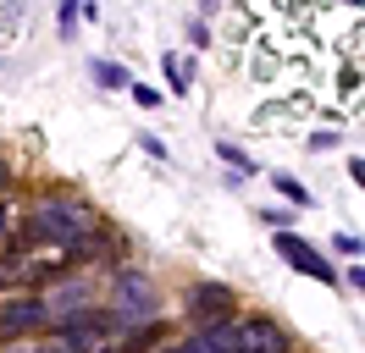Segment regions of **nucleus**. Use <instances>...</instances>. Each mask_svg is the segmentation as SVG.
I'll list each match as a JSON object with an SVG mask.
<instances>
[{"instance_id": "nucleus-7", "label": "nucleus", "mask_w": 365, "mask_h": 353, "mask_svg": "<svg viewBox=\"0 0 365 353\" xmlns=\"http://www.w3.org/2000/svg\"><path fill=\"white\" fill-rule=\"evenodd\" d=\"M160 66H166V83H172V94H182V88H188V66H182L178 56H166Z\"/></svg>"}, {"instance_id": "nucleus-6", "label": "nucleus", "mask_w": 365, "mask_h": 353, "mask_svg": "<svg viewBox=\"0 0 365 353\" xmlns=\"http://www.w3.org/2000/svg\"><path fill=\"white\" fill-rule=\"evenodd\" d=\"M45 276H61V265H28V260H0V293H17V287H39Z\"/></svg>"}, {"instance_id": "nucleus-11", "label": "nucleus", "mask_w": 365, "mask_h": 353, "mask_svg": "<svg viewBox=\"0 0 365 353\" xmlns=\"http://www.w3.org/2000/svg\"><path fill=\"white\" fill-rule=\"evenodd\" d=\"M338 254H365V243L354 238V232H343V238H338Z\"/></svg>"}, {"instance_id": "nucleus-14", "label": "nucleus", "mask_w": 365, "mask_h": 353, "mask_svg": "<svg viewBox=\"0 0 365 353\" xmlns=\"http://www.w3.org/2000/svg\"><path fill=\"white\" fill-rule=\"evenodd\" d=\"M349 282H354V287H360V293H365V270H360V265H354V270H349Z\"/></svg>"}, {"instance_id": "nucleus-1", "label": "nucleus", "mask_w": 365, "mask_h": 353, "mask_svg": "<svg viewBox=\"0 0 365 353\" xmlns=\"http://www.w3.org/2000/svg\"><path fill=\"white\" fill-rule=\"evenodd\" d=\"M89 232H94V210H83V204L61 199V204H39V210L23 221L17 248H34V243H45V248H78Z\"/></svg>"}, {"instance_id": "nucleus-5", "label": "nucleus", "mask_w": 365, "mask_h": 353, "mask_svg": "<svg viewBox=\"0 0 365 353\" xmlns=\"http://www.w3.org/2000/svg\"><path fill=\"white\" fill-rule=\"evenodd\" d=\"M116 320H133V315H155V293L150 282H138L133 270H122V282H116Z\"/></svg>"}, {"instance_id": "nucleus-2", "label": "nucleus", "mask_w": 365, "mask_h": 353, "mask_svg": "<svg viewBox=\"0 0 365 353\" xmlns=\"http://www.w3.org/2000/svg\"><path fill=\"white\" fill-rule=\"evenodd\" d=\"M232 309H238V298H232L227 282H194V287H188V304H182V315L205 331V326H216V320H232Z\"/></svg>"}, {"instance_id": "nucleus-3", "label": "nucleus", "mask_w": 365, "mask_h": 353, "mask_svg": "<svg viewBox=\"0 0 365 353\" xmlns=\"http://www.w3.org/2000/svg\"><path fill=\"white\" fill-rule=\"evenodd\" d=\"M45 320H50V304H45V298H34V293H23V298H6V304H0V348H6V342H23V337H34Z\"/></svg>"}, {"instance_id": "nucleus-9", "label": "nucleus", "mask_w": 365, "mask_h": 353, "mask_svg": "<svg viewBox=\"0 0 365 353\" xmlns=\"http://www.w3.org/2000/svg\"><path fill=\"white\" fill-rule=\"evenodd\" d=\"M272 182H277V194H282V199H294V204H310V194L299 188L294 176H272Z\"/></svg>"}, {"instance_id": "nucleus-17", "label": "nucleus", "mask_w": 365, "mask_h": 353, "mask_svg": "<svg viewBox=\"0 0 365 353\" xmlns=\"http://www.w3.org/2000/svg\"><path fill=\"white\" fill-rule=\"evenodd\" d=\"M56 353H72V348H56Z\"/></svg>"}, {"instance_id": "nucleus-16", "label": "nucleus", "mask_w": 365, "mask_h": 353, "mask_svg": "<svg viewBox=\"0 0 365 353\" xmlns=\"http://www.w3.org/2000/svg\"><path fill=\"white\" fill-rule=\"evenodd\" d=\"M0 232H6V210H0Z\"/></svg>"}, {"instance_id": "nucleus-8", "label": "nucleus", "mask_w": 365, "mask_h": 353, "mask_svg": "<svg viewBox=\"0 0 365 353\" xmlns=\"http://www.w3.org/2000/svg\"><path fill=\"white\" fill-rule=\"evenodd\" d=\"M94 78H100V83H111V88L128 83V72H122V66H111V61H94Z\"/></svg>"}, {"instance_id": "nucleus-15", "label": "nucleus", "mask_w": 365, "mask_h": 353, "mask_svg": "<svg viewBox=\"0 0 365 353\" xmlns=\"http://www.w3.org/2000/svg\"><path fill=\"white\" fill-rule=\"evenodd\" d=\"M23 353H56V348H23Z\"/></svg>"}, {"instance_id": "nucleus-10", "label": "nucleus", "mask_w": 365, "mask_h": 353, "mask_svg": "<svg viewBox=\"0 0 365 353\" xmlns=\"http://www.w3.org/2000/svg\"><path fill=\"white\" fill-rule=\"evenodd\" d=\"M260 221H266V226H277V232H288V221H294V216H288V210H266Z\"/></svg>"}, {"instance_id": "nucleus-12", "label": "nucleus", "mask_w": 365, "mask_h": 353, "mask_svg": "<svg viewBox=\"0 0 365 353\" xmlns=\"http://www.w3.org/2000/svg\"><path fill=\"white\" fill-rule=\"evenodd\" d=\"M128 88H133V100H138V105H155V100H160L155 88H144V83H128Z\"/></svg>"}, {"instance_id": "nucleus-13", "label": "nucleus", "mask_w": 365, "mask_h": 353, "mask_svg": "<svg viewBox=\"0 0 365 353\" xmlns=\"http://www.w3.org/2000/svg\"><path fill=\"white\" fill-rule=\"evenodd\" d=\"M349 176H354V182L365 188V160H349Z\"/></svg>"}, {"instance_id": "nucleus-4", "label": "nucleus", "mask_w": 365, "mask_h": 353, "mask_svg": "<svg viewBox=\"0 0 365 353\" xmlns=\"http://www.w3.org/2000/svg\"><path fill=\"white\" fill-rule=\"evenodd\" d=\"M272 243H277V254H282V260L294 265L299 276H316V282H338V270H332V265L321 260V254H316V248H310L304 238H294V232H277Z\"/></svg>"}]
</instances>
